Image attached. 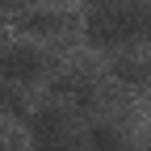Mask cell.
Listing matches in <instances>:
<instances>
[{
    "label": "cell",
    "instance_id": "1",
    "mask_svg": "<svg viewBox=\"0 0 151 151\" xmlns=\"http://www.w3.org/2000/svg\"><path fill=\"white\" fill-rule=\"evenodd\" d=\"M84 38L92 46H122L130 42V29H126V13L113 9V4H97L84 17Z\"/></svg>",
    "mask_w": 151,
    "mask_h": 151
},
{
    "label": "cell",
    "instance_id": "2",
    "mask_svg": "<svg viewBox=\"0 0 151 151\" xmlns=\"http://www.w3.org/2000/svg\"><path fill=\"white\" fill-rule=\"evenodd\" d=\"M42 76V55L34 46H9L0 55V80L4 84H29Z\"/></svg>",
    "mask_w": 151,
    "mask_h": 151
},
{
    "label": "cell",
    "instance_id": "3",
    "mask_svg": "<svg viewBox=\"0 0 151 151\" xmlns=\"http://www.w3.org/2000/svg\"><path fill=\"white\" fill-rule=\"evenodd\" d=\"M29 134L38 147H46V143H63L67 134V113L59 105H46V109H38L34 118H29Z\"/></svg>",
    "mask_w": 151,
    "mask_h": 151
},
{
    "label": "cell",
    "instance_id": "4",
    "mask_svg": "<svg viewBox=\"0 0 151 151\" xmlns=\"http://www.w3.org/2000/svg\"><path fill=\"white\" fill-rule=\"evenodd\" d=\"M84 143H88V151H126V139H122L113 126H101V122H92V126H88Z\"/></svg>",
    "mask_w": 151,
    "mask_h": 151
},
{
    "label": "cell",
    "instance_id": "5",
    "mask_svg": "<svg viewBox=\"0 0 151 151\" xmlns=\"http://www.w3.org/2000/svg\"><path fill=\"white\" fill-rule=\"evenodd\" d=\"M21 29L25 34H38V38H50V34H59V13H50V9L21 13Z\"/></svg>",
    "mask_w": 151,
    "mask_h": 151
},
{
    "label": "cell",
    "instance_id": "6",
    "mask_svg": "<svg viewBox=\"0 0 151 151\" xmlns=\"http://www.w3.org/2000/svg\"><path fill=\"white\" fill-rule=\"evenodd\" d=\"M122 13H126L130 42L134 38H151V4H122Z\"/></svg>",
    "mask_w": 151,
    "mask_h": 151
},
{
    "label": "cell",
    "instance_id": "7",
    "mask_svg": "<svg viewBox=\"0 0 151 151\" xmlns=\"http://www.w3.org/2000/svg\"><path fill=\"white\" fill-rule=\"evenodd\" d=\"M113 76L122 84H139V80H147V63L143 59H118L113 63Z\"/></svg>",
    "mask_w": 151,
    "mask_h": 151
},
{
    "label": "cell",
    "instance_id": "8",
    "mask_svg": "<svg viewBox=\"0 0 151 151\" xmlns=\"http://www.w3.org/2000/svg\"><path fill=\"white\" fill-rule=\"evenodd\" d=\"M0 109H9V113H21L25 105H21V97H17L13 88H4V84H0Z\"/></svg>",
    "mask_w": 151,
    "mask_h": 151
},
{
    "label": "cell",
    "instance_id": "9",
    "mask_svg": "<svg viewBox=\"0 0 151 151\" xmlns=\"http://www.w3.org/2000/svg\"><path fill=\"white\" fill-rule=\"evenodd\" d=\"M38 151H76V147L63 139V143H46V147H38Z\"/></svg>",
    "mask_w": 151,
    "mask_h": 151
},
{
    "label": "cell",
    "instance_id": "10",
    "mask_svg": "<svg viewBox=\"0 0 151 151\" xmlns=\"http://www.w3.org/2000/svg\"><path fill=\"white\" fill-rule=\"evenodd\" d=\"M0 9H21V0H0Z\"/></svg>",
    "mask_w": 151,
    "mask_h": 151
},
{
    "label": "cell",
    "instance_id": "11",
    "mask_svg": "<svg viewBox=\"0 0 151 151\" xmlns=\"http://www.w3.org/2000/svg\"><path fill=\"white\" fill-rule=\"evenodd\" d=\"M105 4H113V0H105Z\"/></svg>",
    "mask_w": 151,
    "mask_h": 151
}]
</instances>
